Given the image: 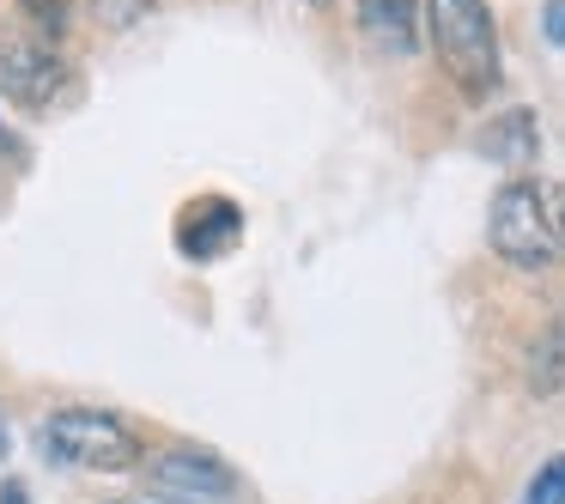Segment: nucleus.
Returning <instances> with one entry per match:
<instances>
[{
  "label": "nucleus",
  "instance_id": "f257e3e1",
  "mask_svg": "<svg viewBox=\"0 0 565 504\" xmlns=\"http://www.w3.org/2000/svg\"><path fill=\"white\" fill-rule=\"evenodd\" d=\"M426 37L462 98H492L499 92V79H504L499 25H492L487 0H426Z\"/></svg>",
  "mask_w": 565,
  "mask_h": 504
},
{
  "label": "nucleus",
  "instance_id": "f03ea898",
  "mask_svg": "<svg viewBox=\"0 0 565 504\" xmlns=\"http://www.w3.org/2000/svg\"><path fill=\"white\" fill-rule=\"evenodd\" d=\"M31 443H38L43 462L92 468V474H128V468L147 462V455H140V438L116 414H104V407H55V414L38 419Z\"/></svg>",
  "mask_w": 565,
  "mask_h": 504
},
{
  "label": "nucleus",
  "instance_id": "7ed1b4c3",
  "mask_svg": "<svg viewBox=\"0 0 565 504\" xmlns=\"http://www.w3.org/2000/svg\"><path fill=\"white\" fill-rule=\"evenodd\" d=\"M487 244L499 249L511 268L535 274V268H553L559 256V219H547V201H541V183L529 176H511V183L492 195V213H487Z\"/></svg>",
  "mask_w": 565,
  "mask_h": 504
},
{
  "label": "nucleus",
  "instance_id": "20e7f679",
  "mask_svg": "<svg viewBox=\"0 0 565 504\" xmlns=\"http://www.w3.org/2000/svg\"><path fill=\"white\" fill-rule=\"evenodd\" d=\"M74 67L31 31H0V98L25 104V110H50L67 98Z\"/></svg>",
  "mask_w": 565,
  "mask_h": 504
},
{
  "label": "nucleus",
  "instance_id": "39448f33",
  "mask_svg": "<svg viewBox=\"0 0 565 504\" xmlns=\"http://www.w3.org/2000/svg\"><path fill=\"white\" fill-rule=\"evenodd\" d=\"M152 486L164 498H195V504H213V498H232L237 492V474L232 462H220L213 450H195V443H177V450H159L147 462Z\"/></svg>",
  "mask_w": 565,
  "mask_h": 504
},
{
  "label": "nucleus",
  "instance_id": "423d86ee",
  "mask_svg": "<svg viewBox=\"0 0 565 504\" xmlns=\"http://www.w3.org/2000/svg\"><path fill=\"white\" fill-rule=\"evenodd\" d=\"M237 237H244V207L225 201V195H195L177 213V256H189V261L232 256Z\"/></svg>",
  "mask_w": 565,
  "mask_h": 504
},
{
  "label": "nucleus",
  "instance_id": "0eeeda50",
  "mask_svg": "<svg viewBox=\"0 0 565 504\" xmlns=\"http://www.w3.org/2000/svg\"><path fill=\"white\" fill-rule=\"evenodd\" d=\"M480 152H487L492 164H504V171H535L541 159V128H535V110H504L487 122V135H480Z\"/></svg>",
  "mask_w": 565,
  "mask_h": 504
},
{
  "label": "nucleus",
  "instance_id": "6e6552de",
  "mask_svg": "<svg viewBox=\"0 0 565 504\" xmlns=\"http://www.w3.org/2000/svg\"><path fill=\"white\" fill-rule=\"evenodd\" d=\"M359 25L377 50L390 55H414L419 50V0H359Z\"/></svg>",
  "mask_w": 565,
  "mask_h": 504
},
{
  "label": "nucleus",
  "instance_id": "1a4fd4ad",
  "mask_svg": "<svg viewBox=\"0 0 565 504\" xmlns=\"http://www.w3.org/2000/svg\"><path fill=\"white\" fill-rule=\"evenodd\" d=\"M529 383H535L541 395H559L565 389V317L535 341V353H529Z\"/></svg>",
  "mask_w": 565,
  "mask_h": 504
},
{
  "label": "nucleus",
  "instance_id": "9d476101",
  "mask_svg": "<svg viewBox=\"0 0 565 504\" xmlns=\"http://www.w3.org/2000/svg\"><path fill=\"white\" fill-rule=\"evenodd\" d=\"M19 13L31 19V37H43V43L67 37V0H19Z\"/></svg>",
  "mask_w": 565,
  "mask_h": 504
},
{
  "label": "nucleus",
  "instance_id": "9b49d317",
  "mask_svg": "<svg viewBox=\"0 0 565 504\" xmlns=\"http://www.w3.org/2000/svg\"><path fill=\"white\" fill-rule=\"evenodd\" d=\"M523 504H565V455H547V462L535 468Z\"/></svg>",
  "mask_w": 565,
  "mask_h": 504
},
{
  "label": "nucleus",
  "instance_id": "f8f14e48",
  "mask_svg": "<svg viewBox=\"0 0 565 504\" xmlns=\"http://www.w3.org/2000/svg\"><path fill=\"white\" fill-rule=\"evenodd\" d=\"M152 0H98V13H104V25H135L140 13H147Z\"/></svg>",
  "mask_w": 565,
  "mask_h": 504
},
{
  "label": "nucleus",
  "instance_id": "ddd939ff",
  "mask_svg": "<svg viewBox=\"0 0 565 504\" xmlns=\"http://www.w3.org/2000/svg\"><path fill=\"white\" fill-rule=\"evenodd\" d=\"M541 37H547L553 50H565V0H547V7H541Z\"/></svg>",
  "mask_w": 565,
  "mask_h": 504
},
{
  "label": "nucleus",
  "instance_id": "4468645a",
  "mask_svg": "<svg viewBox=\"0 0 565 504\" xmlns=\"http://www.w3.org/2000/svg\"><path fill=\"white\" fill-rule=\"evenodd\" d=\"M0 504H31L25 480H0Z\"/></svg>",
  "mask_w": 565,
  "mask_h": 504
},
{
  "label": "nucleus",
  "instance_id": "2eb2a0df",
  "mask_svg": "<svg viewBox=\"0 0 565 504\" xmlns=\"http://www.w3.org/2000/svg\"><path fill=\"white\" fill-rule=\"evenodd\" d=\"M0 147L13 152V159H25V147H19V140H13V128H7V122H0Z\"/></svg>",
  "mask_w": 565,
  "mask_h": 504
},
{
  "label": "nucleus",
  "instance_id": "dca6fc26",
  "mask_svg": "<svg viewBox=\"0 0 565 504\" xmlns=\"http://www.w3.org/2000/svg\"><path fill=\"white\" fill-rule=\"evenodd\" d=\"M110 504H147V498H110Z\"/></svg>",
  "mask_w": 565,
  "mask_h": 504
},
{
  "label": "nucleus",
  "instance_id": "f3484780",
  "mask_svg": "<svg viewBox=\"0 0 565 504\" xmlns=\"http://www.w3.org/2000/svg\"><path fill=\"white\" fill-rule=\"evenodd\" d=\"M559 237H565V207H559Z\"/></svg>",
  "mask_w": 565,
  "mask_h": 504
}]
</instances>
